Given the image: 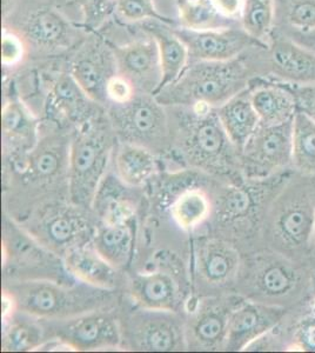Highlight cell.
I'll return each mask as SVG.
<instances>
[{"label": "cell", "instance_id": "6da1fadb", "mask_svg": "<svg viewBox=\"0 0 315 353\" xmlns=\"http://www.w3.org/2000/svg\"><path fill=\"white\" fill-rule=\"evenodd\" d=\"M74 131L57 123L41 126L31 151L3 163L4 214L21 223L43 205L70 201V154Z\"/></svg>", "mask_w": 315, "mask_h": 353}, {"label": "cell", "instance_id": "7a4b0ae2", "mask_svg": "<svg viewBox=\"0 0 315 353\" xmlns=\"http://www.w3.org/2000/svg\"><path fill=\"white\" fill-rule=\"evenodd\" d=\"M172 148L167 163L179 164L221 181L245 179L240 153L220 123L216 109L207 105L167 106Z\"/></svg>", "mask_w": 315, "mask_h": 353}, {"label": "cell", "instance_id": "3957f363", "mask_svg": "<svg viewBox=\"0 0 315 353\" xmlns=\"http://www.w3.org/2000/svg\"><path fill=\"white\" fill-rule=\"evenodd\" d=\"M3 296L13 309L38 319H64L96 310L113 309L123 303L124 292L76 281H3Z\"/></svg>", "mask_w": 315, "mask_h": 353}, {"label": "cell", "instance_id": "277c9868", "mask_svg": "<svg viewBox=\"0 0 315 353\" xmlns=\"http://www.w3.org/2000/svg\"><path fill=\"white\" fill-rule=\"evenodd\" d=\"M118 143L106 111L77 129L70 154V201L86 210L108 171Z\"/></svg>", "mask_w": 315, "mask_h": 353}, {"label": "cell", "instance_id": "5b68a950", "mask_svg": "<svg viewBox=\"0 0 315 353\" xmlns=\"http://www.w3.org/2000/svg\"><path fill=\"white\" fill-rule=\"evenodd\" d=\"M246 66L238 61H196L178 81L156 93L165 106L207 105L218 109L250 86Z\"/></svg>", "mask_w": 315, "mask_h": 353}, {"label": "cell", "instance_id": "8992f818", "mask_svg": "<svg viewBox=\"0 0 315 353\" xmlns=\"http://www.w3.org/2000/svg\"><path fill=\"white\" fill-rule=\"evenodd\" d=\"M152 266L128 273L124 296L139 307L185 313L192 297L188 263L178 253L159 251Z\"/></svg>", "mask_w": 315, "mask_h": 353}, {"label": "cell", "instance_id": "52a82bcc", "mask_svg": "<svg viewBox=\"0 0 315 353\" xmlns=\"http://www.w3.org/2000/svg\"><path fill=\"white\" fill-rule=\"evenodd\" d=\"M18 224L40 245L60 258L92 243L98 221L92 210L71 201H51Z\"/></svg>", "mask_w": 315, "mask_h": 353}, {"label": "cell", "instance_id": "ba28073f", "mask_svg": "<svg viewBox=\"0 0 315 353\" xmlns=\"http://www.w3.org/2000/svg\"><path fill=\"white\" fill-rule=\"evenodd\" d=\"M118 141L138 145L156 153L161 161L171 156V121L167 106L156 96L138 92L125 104H110L106 110Z\"/></svg>", "mask_w": 315, "mask_h": 353}, {"label": "cell", "instance_id": "9c48e42d", "mask_svg": "<svg viewBox=\"0 0 315 353\" xmlns=\"http://www.w3.org/2000/svg\"><path fill=\"white\" fill-rule=\"evenodd\" d=\"M188 273L192 297L234 292L243 256L236 245L212 233L190 239Z\"/></svg>", "mask_w": 315, "mask_h": 353}, {"label": "cell", "instance_id": "30bf717a", "mask_svg": "<svg viewBox=\"0 0 315 353\" xmlns=\"http://www.w3.org/2000/svg\"><path fill=\"white\" fill-rule=\"evenodd\" d=\"M3 281H56L76 283L65 269L63 258L33 239L17 221L3 218Z\"/></svg>", "mask_w": 315, "mask_h": 353}, {"label": "cell", "instance_id": "8fae6325", "mask_svg": "<svg viewBox=\"0 0 315 353\" xmlns=\"http://www.w3.org/2000/svg\"><path fill=\"white\" fill-rule=\"evenodd\" d=\"M123 350L140 352L187 351L185 313L139 307L124 296L120 305Z\"/></svg>", "mask_w": 315, "mask_h": 353}, {"label": "cell", "instance_id": "7c38bea8", "mask_svg": "<svg viewBox=\"0 0 315 353\" xmlns=\"http://www.w3.org/2000/svg\"><path fill=\"white\" fill-rule=\"evenodd\" d=\"M119 309L96 310L64 319H39L45 341H60L71 351L123 350Z\"/></svg>", "mask_w": 315, "mask_h": 353}, {"label": "cell", "instance_id": "4fadbf2b", "mask_svg": "<svg viewBox=\"0 0 315 353\" xmlns=\"http://www.w3.org/2000/svg\"><path fill=\"white\" fill-rule=\"evenodd\" d=\"M300 285L296 268L276 253L258 252L243 257L234 292L246 299L278 305Z\"/></svg>", "mask_w": 315, "mask_h": 353}, {"label": "cell", "instance_id": "5bb4252c", "mask_svg": "<svg viewBox=\"0 0 315 353\" xmlns=\"http://www.w3.org/2000/svg\"><path fill=\"white\" fill-rule=\"evenodd\" d=\"M243 299L236 292L190 298L185 311L187 351H223L232 312Z\"/></svg>", "mask_w": 315, "mask_h": 353}, {"label": "cell", "instance_id": "9a60e30c", "mask_svg": "<svg viewBox=\"0 0 315 353\" xmlns=\"http://www.w3.org/2000/svg\"><path fill=\"white\" fill-rule=\"evenodd\" d=\"M315 206L307 193L279 197L268 211L267 231L278 251H301L311 246Z\"/></svg>", "mask_w": 315, "mask_h": 353}, {"label": "cell", "instance_id": "2e32d148", "mask_svg": "<svg viewBox=\"0 0 315 353\" xmlns=\"http://www.w3.org/2000/svg\"><path fill=\"white\" fill-rule=\"evenodd\" d=\"M292 133L293 121L272 126L260 124L259 129L240 153L243 178L265 181L291 164Z\"/></svg>", "mask_w": 315, "mask_h": 353}, {"label": "cell", "instance_id": "e0dca14e", "mask_svg": "<svg viewBox=\"0 0 315 353\" xmlns=\"http://www.w3.org/2000/svg\"><path fill=\"white\" fill-rule=\"evenodd\" d=\"M285 313L283 306L245 298L232 312L223 351H245L253 341L276 330Z\"/></svg>", "mask_w": 315, "mask_h": 353}, {"label": "cell", "instance_id": "ac0fdd59", "mask_svg": "<svg viewBox=\"0 0 315 353\" xmlns=\"http://www.w3.org/2000/svg\"><path fill=\"white\" fill-rule=\"evenodd\" d=\"M187 46L190 58L194 61H234L254 44H260L247 33L236 28H214L194 31L179 28L173 30Z\"/></svg>", "mask_w": 315, "mask_h": 353}, {"label": "cell", "instance_id": "d6986e66", "mask_svg": "<svg viewBox=\"0 0 315 353\" xmlns=\"http://www.w3.org/2000/svg\"><path fill=\"white\" fill-rule=\"evenodd\" d=\"M118 73L128 78L138 92L156 94L161 84V65L156 41H136L130 44L110 45Z\"/></svg>", "mask_w": 315, "mask_h": 353}, {"label": "cell", "instance_id": "ffe728a7", "mask_svg": "<svg viewBox=\"0 0 315 353\" xmlns=\"http://www.w3.org/2000/svg\"><path fill=\"white\" fill-rule=\"evenodd\" d=\"M41 123L18 96H10L1 111L3 163L14 161L36 146Z\"/></svg>", "mask_w": 315, "mask_h": 353}, {"label": "cell", "instance_id": "44dd1931", "mask_svg": "<svg viewBox=\"0 0 315 353\" xmlns=\"http://www.w3.org/2000/svg\"><path fill=\"white\" fill-rule=\"evenodd\" d=\"M145 198V189L124 184L111 169L100 184L92 211L101 224L128 223L136 219Z\"/></svg>", "mask_w": 315, "mask_h": 353}, {"label": "cell", "instance_id": "7402d4cb", "mask_svg": "<svg viewBox=\"0 0 315 353\" xmlns=\"http://www.w3.org/2000/svg\"><path fill=\"white\" fill-rule=\"evenodd\" d=\"M48 106L57 121H65L74 130L106 111L85 93L71 73H61L54 81L50 90Z\"/></svg>", "mask_w": 315, "mask_h": 353}, {"label": "cell", "instance_id": "603a6c76", "mask_svg": "<svg viewBox=\"0 0 315 353\" xmlns=\"http://www.w3.org/2000/svg\"><path fill=\"white\" fill-rule=\"evenodd\" d=\"M70 73L93 101L106 109L108 83L118 73L111 46L99 43L88 45L77 56Z\"/></svg>", "mask_w": 315, "mask_h": 353}, {"label": "cell", "instance_id": "cb8c5ba5", "mask_svg": "<svg viewBox=\"0 0 315 353\" xmlns=\"http://www.w3.org/2000/svg\"><path fill=\"white\" fill-rule=\"evenodd\" d=\"M65 269L74 281L105 290L124 292L128 272L108 263L92 244L73 250L64 258Z\"/></svg>", "mask_w": 315, "mask_h": 353}, {"label": "cell", "instance_id": "d4e9b609", "mask_svg": "<svg viewBox=\"0 0 315 353\" xmlns=\"http://www.w3.org/2000/svg\"><path fill=\"white\" fill-rule=\"evenodd\" d=\"M160 159L156 153L138 145L118 141L113 152L111 169L124 184L146 189L160 172Z\"/></svg>", "mask_w": 315, "mask_h": 353}, {"label": "cell", "instance_id": "484cf974", "mask_svg": "<svg viewBox=\"0 0 315 353\" xmlns=\"http://www.w3.org/2000/svg\"><path fill=\"white\" fill-rule=\"evenodd\" d=\"M273 73L296 85L315 84V53L291 38L276 39L270 48Z\"/></svg>", "mask_w": 315, "mask_h": 353}, {"label": "cell", "instance_id": "4316f807", "mask_svg": "<svg viewBox=\"0 0 315 353\" xmlns=\"http://www.w3.org/2000/svg\"><path fill=\"white\" fill-rule=\"evenodd\" d=\"M136 219L121 224L98 223L93 248L114 268L128 272L134 258L136 244Z\"/></svg>", "mask_w": 315, "mask_h": 353}, {"label": "cell", "instance_id": "83f0119b", "mask_svg": "<svg viewBox=\"0 0 315 353\" xmlns=\"http://www.w3.org/2000/svg\"><path fill=\"white\" fill-rule=\"evenodd\" d=\"M252 104L265 126L283 124L293 121L298 111V101L293 88L279 84L248 86Z\"/></svg>", "mask_w": 315, "mask_h": 353}, {"label": "cell", "instance_id": "f1b7e54d", "mask_svg": "<svg viewBox=\"0 0 315 353\" xmlns=\"http://www.w3.org/2000/svg\"><path fill=\"white\" fill-rule=\"evenodd\" d=\"M216 111L232 144L236 146L238 152H243L260 126V118L252 104L248 88L231 98Z\"/></svg>", "mask_w": 315, "mask_h": 353}, {"label": "cell", "instance_id": "f546056e", "mask_svg": "<svg viewBox=\"0 0 315 353\" xmlns=\"http://www.w3.org/2000/svg\"><path fill=\"white\" fill-rule=\"evenodd\" d=\"M163 24H160V21H153L145 25V30L156 41L159 50L163 77L158 92L178 81L187 68L190 61V52L184 41L176 36L173 30H170Z\"/></svg>", "mask_w": 315, "mask_h": 353}, {"label": "cell", "instance_id": "4dcf8cb0", "mask_svg": "<svg viewBox=\"0 0 315 353\" xmlns=\"http://www.w3.org/2000/svg\"><path fill=\"white\" fill-rule=\"evenodd\" d=\"M25 38L45 48H68L72 44L73 28L53 8H39L31 13L24 25Z\"/></svg>", "mask_w": 315, "mask_h": 353}, {"label": "cell", "instance_id": "1f68e13d", "mask_svg": "<svg viewBox=\"0 0 315 353\" xmlns=\"http://www.w3.org/2000/svg\"><path fill=\"white\" fill-rule=\"evenodd\" d=\"M3 351H37L45 341L44 331L38 318L14 310L3 317Z\"/></svg>", "mask_w": 315, "mask_h": 353}, {"label": "cell", "instance_id": "d6a6232c", "mask_svg": "<svg viewBox=\"0 0 315 353\" xmlns=\"http://www.w3.org/2000/svg\"><path fill=\"white\" fill-rule=\"evenodd\" d=\"M292 163L303 174L315 176V118L299 109L293 119Z\"/></svg>", "mask_w": 315, "mask_h": 353}, {"label": "cell", "instance_id": "836d02e7", "mask_svg": "<svg viewBox=\"0 0 315 353\" xmlns=\"http://www.w3.org/2000/svg\"><path fill=\"white\" fill-rule=\"evenodd\" d=\"M276 11V0H246L240 17L243 31L263 44L274 25Z\"/></svg>", "mask_w": 315, "mask_h": 353}, {"label": "cell", "instance_id": "e575fe53", "mask_svg": "<svg viewBox=\"0 0 315 353\" xmlns=\"http://www.w3.org/2000/svg\"><path fill=\"white\" fill-rule=\"evenodd\" d=\"M179 18L181 28L194 31L227 28L210 0H180Z\"/></svg>", "mask_w": 315, "mask_h": 353}, {"label": "cell", "instance_id": "d590c367", "mask_svg": "<svg viewBox=\"0 0 315 353\" xmlns=\"http://www.w3.org/2000/svg\"><path fill=\"white\" fill-rule=\"evenodd\" d=\"M288 25L300 32L315 30V0H276Z\"/></svg>", "mask_w": 315, "mask_h": 353}, {"label": "cell", "instance_id": "8d00e7d4", "mask_svg": "<svg viewBox=\"0 0 315 353\" xmlns=\"http://www.w3.org/2000/svg\"><path fill=\"white\" fill-rule=\"evenodd\" d=\"M116 13L123 19L131 23L154 21L168 24L171 21L161 16L153 0H112Z\"/></svg>", "mask_w": 315, "mask_h": 353}, {"label": "cell", "instance_id": "74e56055", "mask_svg": "<svg viewBox=\"0 0 315 353\" xmlns=\"http://www.w3.org/2000/svg\"><path fill=\"white\" fill-rule=\"evenodd\" d=\"M1 38V61L5 68L19 64L24 59L25 48L24 39L8 28L3 30Z\"/></svg>", "mask_w": 315, "mask_h": 353}, {"label": "cell", "instance_id": "f35d334b", "mask_svg": "<svg viewBox=\"0 0 315 353\" xmlns=\"http://www.w3.org/2000/svg\"><path fill=\"white\" fill-rule=\"evenodd\" d=\"M136 88L128 78L116 73L110 78L106 88L108 104H125L136 97Z\"/></svg>", "mask_w": 315, "mask_h": 353}, {"label": "cell", "instance_id": "ab89813d", "mask_svg": "<svg viewBox=\"0 0 315 353\" xmlns=\"http://www.w3.org/2000/svg\"><path fill=\"white\" fill-rule=\"evenodd\" d=\"M289 351H309L315 352V317L303 321L296 330L293 339V345L288 347Z\"/></svg>", "mask_w": 315, "mask_h": 353}, {"label": "cell", "instance_id": "60d3db41", "mask_svg": "<svg viewBox=\"0 0 315 353\" xmlns=\"http://www.w3.org/2000/svg\"><path fill=\"white\" fill-rule=\"evenodd\" d=\"M298 101V109L315 118V84L299 85L293 88Z\"/></svg>", "mask_w": 315, "mask_h": 353}, {"label": "cell", "instance_id": "b9f144b4", "mask_svg": "<svg viewBox=\"0 0 315 353\" xmlns=\"http://www.w3.org/2000/svg\"><path fill=\"white\" fill-rule=\"evenodd\" d=\"M216 12L225 19H236L241 17L246 0H210Z\"/></svg>", "mask_w": 315, "mask_h": 353}, {"label": "cell", "instance_id": "7bdbcfd3", "mask_svg": "<svg viewBox=\"0 0 315 353\" xmlns=\"http://www.w3.org/2000/svg\"><path fill=\"white\" fill-rule=\"evenodd\" d=\"M291 39L315 53V30L314 31H308V32L294 31L291 36Z\"/></svg>", "mask_w": 315, "mask_h": 353}, {"label": "cell", "instance_id": "ee69618b", "mask_svg": "<svg viewBox=\"0 0 315 353\" xmlns=\"http://www.w3.org/2000/svg\"><path fill=\"white\" fill-rule=\"evenodd\" d=\"M14 1H16V0H3V12H4V16H6L8 11L13 8Z\"/></svg>", "mask_w": 315, "mask_h": 353}, {"label": "cell", "instance_id": "f6af8a7d", "mask_svg": "<svg viewBox=\"0 0 315 353\" xmlns=\"http://www.w3.org/2000/svg\"><path fill=\"white\" fill-rule=\"evenodd\" d=\"M311 248L315 252V216H314V224H313V233H312L311 239Z\"/></svg>", "mask_w": 315, "mask_h": 353}, {"label": "cell", "instance_id": "bcb514c9", "mask_svg": "<svg viewBox=\"0 0 315 353\" xmlns=\"http://www.w3.org/2000/svg\"><path fill=\"white\" fill-rule=\"evenodd\" d=\"M312 313H313V317H315V298L312 301L311 303Z\"/></svg>", "mask_w": 315, "mask_h": 353}, {"label": "cell", "instance_id": "7dc6e473", "mask_svg": "<svg viewBox=\"0 0 315 353\" xmlns=\"http://www.w3.org/2000/svg\"><path fill=\"white\" fill-rule=\"evenodd\" d=\"M314 285H315V276H314Z\"/></svg>", "mask_w": 315, "mask_h": 353}]
</instances>
